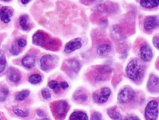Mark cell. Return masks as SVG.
<instances>
[{"label":"cell","instance_id":"6da1fadb","mask_svg":"<svg viewBox=\"0 0 159 120\" xmlns=\"http://www.w3.org/2000/svg\"><path fill=\"white\" fill-rule=\"evenodd\" d=\"M125 72L127 77L130 80L136 82L145 75V67L138 59L133 58L128 63Z\"/></svg>","mask_w":159,"mask_h":120},{"label":"cell","instance_id":"7a4b0ae2","mask_svg":"<svg viewBox=\"0 0 159 120\" xmlns=\"http://www.w3.org/2000/svg\"><path fill=\"white\" fill-rule=\"evenodd\" d=\"M136 97V93L130 87L126 86L124 87L121 91L119 92L117 100L118 102L122 105L128 104L131 103Z\"/></svg>","mask_w":159,"mask_h":120},{"label":"cell","instance_id":"3957f363","mask_svg":"<svg viewBox=\"0 0 159 120\" xmlns=\"http://www.w3.org/2000/svg\"><path fill=\"white\" fill-rule=\"evenodd\" d=\"M147 120H157L158 116V103L155 100H151L147 104L145 111Z\"/></svg>","mask_w":159,"mask_h":120},{"label":"cell","instance_id":"277c9868","mask_svg":"<svg viewBox=\"0 0 159 120\" xmlns=\"http://www.w3.org/2000/svg\"><path fill=\"white\" fill-rule=\"evenodd\" d=\"M68 103L65 100H59L53 104V113L57 119H63L68 111Z\"/></svg>","mask_w":159,"mask_h":120},{"label":"cell","instance_id":"5b68a950","mask_svg":"<svg viewBox=\"0 0 159 120\" xmlns=\"http://www.w3.org/2000/svg\"><path fill=\"white\" fill-rule=\"evenodd\" d=\"M41 68L44 72H49L51 69H54L56 65V58L53 55H43L40 60Z\"/></svg>","mask_w":159,"mask_h":120},{"label":"cell","instance_id":"8992f818","mask_svg":"<svg viewBox=\"0 0 159 120\" xmlns=\"http://www.w3.org/2000/svg\"><path fill=\"white\" fill-rule=\"evenodd\" d=\"M81 47H82V40L81 38H76L67 43L64 51L67 54H70L76 50H79Z\"/></svg>","mask_w":159,"mask_h":120},{"label":"cell","instance_id":"52a82bcc","mask_svg":"<svg viewBox=\"0 0 159 120\" xmlns=\"http://www.w3.org/2000/svg\"><path fill=\"white\" fill-rule=\"evenodd\" d=\"M153 53L152 49L148 44H145L142 45L140 48V57L142 60L145 62H149L153 59Z\"/></svg>","mask_w":159,"mask_h":120},{"label":"cell","instance_id":"ba28073f","mask_svg":"<svg viewBox=\"0 0 159 120\" xmlns=\"http://www.w3.org/2000/svg\"><path fill=\"white\" fill-rule=\"evenodd\" d=\"M158 24V17L155 16H148L146 19H145V22H144V27H145V30L147 31H151L153 29L157 27Z\"/></svg>","mask_w":159,"mask_h":120},{"label":"cell","instance_id":"9c48e42d","mask_svg":"<svg viewBox=\"0 0 159 120\" xmlns=\"http://www.w3.org/2000/svg\"><path fill=\"white\" fill-rule=\"evenodd\" d=\"M13 15V10L11 7L4 6L0 9V19L4 23L7 24L10 22V19Z\"/></svg>","mask_w":159,"mask_h":120},{"label":"cell","instance_id":"30bf717a","mask_svg":"<svg viewBox=\"0 0 159 120\" xmlns=\"http://www.w3.org/2000/svg\"><path fill=\"white\" fill-rule=\"evenodd\" d=\"M148 91L152 93L158 92V77L155 76V75H151L149 77V80L148 81Z\"/></svg>","mask_w":159,"mask_h":120},{"label":"cell","instance_id":"8fae6325","mask_svg":"<svg viewBox=\"0 0 159 120\" xmlns=\"http://www.w3.org/2000/svg\"><path fill=\"white\" fill-rule=\"evenodd\" d=\"M35 62H36V57L33 55H26L21 60L22 65L27 69H32L35 66Z\"/></svg>","mask_w":159,"mask_h":120},{"label":"cell","instance_id":"7c38bea8","mask_svg":"<svg viewBox=\"0 0 159 120\" xmlns=\"http://www.w3.org/2000/svg\"><path fill=\"white\" fill-rule=\"evenodd\" d=\"M8 78L12 82L18 83L21 79V74L17 69L11 67L8 70Z\"/></svg>","mask_w":159,"mask_h":120},{"label":"cell","instance_id":"4fadbf2b","mask_svg":"<svg viewBox=\"0 0 159 120\" xmlns=\"http://www.w3.org/2000/svg\"><path fill=\"white\" fill-rule=\"evenodd\" d=\"M47 38H48V36L45 33L41 32H37L36 33L34 34L33 37H32V41L36 45L42 46L44 43H46Z\"/></svg>","mask_w":159,"mask_h":120},{"label":"cell","instance_id":"5bb4252c","mask_svg":"<svg viewBox=\"0 0 159 120\" xmlns=\"http://www.w3.org/2000/svg\"><path fill=\"white\" fill-rule=\"evenodd\" d=\"M73 100L76 102L82 103L87 101V99H88V95L86 94L85 91H82L81 89H79L75 91L73 96Z\"/></svg>","mask_w":159,"mask_h":120},{"label":"cell","instance_id":"9a60e30c","mask_svg":"<svg viewBox=\"0 0 159 120\" xmlns=\"http://www.w3.org/2000/svg\"><path fill=\"white\" fill-rule=\"evenodd\" d=\"M66 62L68 63V66L70 67V69L72 71V72L75 74H78L80 69H81L80 62L77 60L76 59H70V60H67Z\"/></svg>","mask_w":159,"mask_h":120},{"label":"cell","instance_id":"2e32d148","mask_svg":"<svg viewBox=\"0 0 159 120\" xmlns=\"http://www.w3.org/2000/svg\"><path fill=\"white\" fill-rule=\"evenodd\" d=\"M111 50V46L109 44H101L97 50V52L100 56H106Z\"/></svg>","mask_w":159,"mask_h":120},{"label":"cell","instance_id":"e0dca14e","mask_svg":"<svg viewBox=\"0 0 159 120\" xmlns=\"http://www.w3.org/2000/svg\"><path fill=\"white\" fill-rule=\"evenodd\" d=\"M107 114L109 116V117L113 120H122L121 114L117 111L116 108H109L107 109Z\"/></svg>","mask_w":159,"mask_h":120},{"label":"cell","instance_id":"ac0fdd59","mask_svg":"<svg viewBox=\"0 0 159 120\" xmlns=\"http://www.w3.org/2000/svg\"><path fill=\"white\" fill-rule=\"evenodd\" d=\"M70 120H89L88 116L83 111H75L71 114Z\"/></svg>","mask_w":159,"mask_h":120},{"label":"cell","instance_id":"d6986e66","mask_svg":"<svg viewBox=\"0 0 159 120\" xmlns=\"http://www.w3.org/2000/svg\"><path fill=\"white\" fill-rule=\"evenodd\" d=\"M19 24L24 31L29 30L30 27L29 24V16L26 14L21 16L19 18Z\"/></svg>","mask_w":159,"mask_h":120},{"label":"cell","instance_id":"ffe728a7","mask_svg":"<svg viewBox=\"0 0 159 120\" xmlns=\"http://www.w3.org/2000/svg\"><path fill=\"white\" fill-rule=\"evenodd\" d=\"M140 5L145 8H154V7H158L159 4L158 0H148V1H140Z\"/></svg>","mask_w":159,"mask_h":120},{"label":"cell","instance_id":"44dd1931","mask_svg":"<svg viewBox=\"0 0 159 120\" xmlns=\"http://www.w3.org/2000/svg\"><path fill=\"white\" fill-rule=\"evenodd\" d=\"M93 98L95 103H99V104H103V103H106L108 100V98L103 97V96L99 94L98 92H95L94 94H93Z\"/></svg>","mask_w":159,"mask_h":120},{"label":"cell","instance_id":"7402d4cb","mask_svg":"<svg viewBox=\"0 0 159 120\" xmlns=\"http://www.w3.org/2000/svg\"><path fill=\"white\" fill-rule=\"evenodd\" d=\"M13 113L15 114L16 115H17L18 116H19V117H27L28 116H29V112L28 110H22V109H19V108H13Z\"/></svg>","mask_w":159,"mask_h":120},{"label":"cell","instance_id":"603a6c76","mask_svg":"<svg viewBox=\"0 0 159 120\" xmlns=\"http://www.w3.org/2000/svg\"><path fill=\"white\" fill-rule=\"evenodd\" d=\"M29 94H30V91L29 90H23V91L17 93V94L16 95V100L18 101H23L26 97H29Z\"/></svg>","mask_w":159,"mask_h":120},{"label":"cell","instance_id":"cb8c5ba5","mask_svg":"<svg viewBox=\"0 0 159 120\" xmlns=\"http://www.w3.org/2000/svg\"><path fill=\"white\" fill-rule=\"evenodd\" d=\"M9 94V90L6 86H1L0 88V102L5 101Z\"/></svg>","mask_w":159,"mask_h":120},{"label":"cell","instance_id":"d4e9b609","mask_svg":"<svg viewBox=\"0 0 159 120\" xmlns=\"http://www.w3.org/2000/svg\"><path fill=\"white\" fill-rule=\"evenodd\" d=\"M42 80V77L39 74H34L29 78V82L31 84H38Z\"/></svg>","mask_w":159,"mask_h":120},{"label":"cell","instance_id":"484cf974","mask_svg":"<svg viewBox=\"0 0 159 120\" xmlns=\"http://www.w3.org/2000/svg\"><path fill=\"white\" fill-rule=\"evenodd\" d=\"M7 64V60H6L4 53L2 51H0V74L4 70Z\"/></svg>","mask_w":159,"mask_h":120},{"label":"cell","instance_id":"4316f807","mask_svg":"<svg viewBox=\"0 0 159 120\" xmlns=\"http://www.w3.org/2000/svg\"><path fill=\"white\" fill-rule=\"evenodd\" d=\"M111 89L107 87H104V88H102L101 89V95H102L103 97H106V98H108L111 95Z\"/></svg>","mask_w":159,"mask_h":120},{"label":"cell","instance_id":"83f0119b","mask_svg":"<svg viewBox=\"0 0 159 120\" xmlns=\"http://www.w3.org/2000/svg\"><path fill=\"white\" fill-rule=\"evenodd\" d=\"M10 52L13 55H18L20 53V50L19 48V46L17 44H13L11 47H10Z\"/></svg>","mask_w":159,"mask_h":120},{"label":"cell","instance_id":"f1b7e54d","mask_svg":"<svg viewBox=\"0 0 159 120\" xmlns=\"http://www.w3.org/2000/svg\"><path fill=\"white\" fill-rule=\"evenodd\" d=\"M48 85V87L53 90H59V88H60V86H59V84L58 83L57 81H56V80L49 81Z\"/></svg>","mask_w":159,"mask_h":120},{"label":"cell","instance_id":"f546056e","mask_svg":"<svg viewBox=\"0 0 159 120\" xmlns=\"http://www.w3.org/2000/svg\"><path fill=\"white\" fill-rule=\"evenodd\" d=\"M41 94H42L43 97L45 100H49V99H51V93H50V91H48L47 88H44V89H43L42 91H41Z\"/></svg>","mask_w":159,"mask_h":120},{"label":"cell","instance_id":"4dcf8cb0","mask_svg":"<svg viewBox=\"0 0 159 120\" xmlns=\"http://www.w3.org/2000/svg\"><path fill=\"white\" fill-rule=\"evenodd\" d=\"M102 115L99 112H93L92 115L91 120H101Z\"/></svg>","mask_w":159,"mask_h":120},{"label":"cell","instance_id":"1f68e13d","mask_svg":"<svg viewBox=\"0 0 159 120\" xmlns=\"http://www.w3.org/2000/svg\"><path fill=\"white\" fill-rule=\"evenodd\" d=\"M16 44H17V45L19 46V47L23 48V47H26V40L23 39V38H20V39L17 40V41H16Z\"/></svg>","mask_w":159,"mask_h":120},{"label":"cell","instance_id":"d6a6232c","mask_svg":"<svg viewBox=\"0 0 159 120\" xmlns=\"http://www.w3.org/2000/svg\"><path fill=\"white\" fill-rule=\"evenodd\" d=\"M153 45L155 46V48H156L157 50H158V48H159L158 35H155V36H154L153 39Z\"/></svg>","mask_w":159,"mask_h":120},{"label":"cell","instance_id":"836d02e7","mask_svg":"<svg viewBox=\"0 0 159 120\" xmlns=\"http://www.w3.org/2000/svg\"><path fill=\"white\" fill-rule=\"evenodd\" d=\"M59 86H60V88H62V89H66V88H68V86H69L68 83L66 82H62Z\"/></svg>","mask_w":159,"mask_h":120},{"label":"cell","instance_id":"e575fe53","mask_svg":"<svg viewBox=\"0 0 159 120\" xmlns=\"http://www.w3.org/2000/svg\"><path fill=\"white\" fill-rule=\"evenodd\" d=\"M36 113H37V114H38L39 116H41V117H43V116H45V114H44V112L42 110H41V109H38V110H37Z\"/></svg>","mask_w":159,"mask_h":120},{"label":"cell","instance_id":"d590c367","mask_svg":"<svg viewBox=\"0 0 159 120\" xmlns=\"http://www.w3.org/2000/svg\"><path fill=\"white\" fill-rule=\"evenodd\" d=\"M124 120H140L137 116H129V117L125 118Z\"/></svg>","mask_w":159,"mask_h":120},{"label":"cell","instance_id":"8d00e7d4","mask_svg":"<svg viewBox=\"0 0 159 120\" xmlns=\"http://www.w3.org/2000/svg\"><path fill=\"white\" fill-rule=\"evenodd\" d=\"M22 2V4H27V3H29V2H30V1H29V0H27V1H24V0H21V1Z\"/></svg>","mask_w":159,"mask_h":120},{"label":"cell","instance_id":"74e56055","mask_svg":"<svg viewBox=\"0 0 159 120\" xmlns=\"http://www.w3.org/2000/svg\"><path fill=\"white\" fill-rule=\"evenodd\" d=\"M41 120H50V119H48V118H44V119H41Z\"/></svg>","mask_w":159,"mask_h":120},{"label":"cell","instance_id":"f35d334b","mask_svg":"<svg viewBox=\"0 0 159 120\" xmlns=\"http://www.w3.org/2000/svg\"><path fill=\"white\" fill-rule=\"evenodd\" d=\"M0 120H1V119H0Z\"/></svg>","mask_w":159,"mask_h":120}]
</instances>
